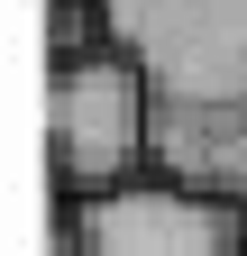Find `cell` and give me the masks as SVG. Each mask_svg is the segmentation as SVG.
I'll use <instances>...</instances> for the list:
<instances>
[{"label":"cell","instance_id":"1","mask_svg":"<svg viewBox=\"0 0 247 256\" xmlns=\"http://www.w3.org/2000/svg\"><path fill=\"white\" fill-rule=\"evenodd\" d=\"M110 46L156 92V174L247 210V0H110Z\"/></svg>","mask_w":247,"mask_h":256},{"label":"cell","instance_id":"2","mask_svg":"<svg viewBox=\"0 0 247 256\" xmlns=\"http://www.w3.org/2000/svg\"><path fill=\"white\" fill-rule=\"evenodd\" d=\"M46 138H55V183L74 202H101V192L156 174V92L119 46L92 64H55Z\"/></svg>","mask_w":247,"mask_h":256},{"label":"cell","instance_id":"3","mask_svg":"<svg viewBox=\"0 0 247 256\" xmlns=\"http://www.w3.org/2000/svg\"><path fill=\"white\" fill-rule=\"evenodd\" d=\"M64 256H247V210L220 192L138 174L64 210Z\"/></svg>","mask_w":247,"mask_h":256},{"label":"cell","instance_id":"4","mask_svg":"<svg viewBox=\"0 0 247 256\" xmlns=\"http://www.w3.org/2000/svg\"><path fill=\"white\" fill-rule=\"evenodd\" d=\"M46 55H55V64H92V55H110V0H55V18H46Z\"/></svg>","mask_w":247,"mask_h":256}]
</instances>
